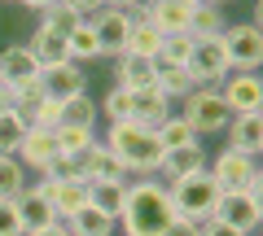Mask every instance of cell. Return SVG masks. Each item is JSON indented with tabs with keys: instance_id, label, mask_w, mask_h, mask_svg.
Segmentation results:
<instances>
[{
	"instance_id": "34",
	"label": "cell",
	"mask_w": 263,
	"mask_h": 236,
	"mask_svg": "<svg viewBox=\"0 0 263 236\" xmlns=\"http://www.w3.org/2000/svg\"><path fill=\"white\" fill-rule=\"evenodd\" d=\"M62 123V101H40L35 105V114H31V127H40V132H53V127Z\"/></svg>"
},
{
	"instance_id": "45",
	"label": "cell",
	"mask_w": 263,
	"mask_h": 236,
	"mask_svg": "<svg viewBox=\"0 0 263 236\" xmlns=\"http://www.w3.org/2000/svg\"><path fill=\"white\" fill-rule=\"evenodd\" d=\"M0 5H18V0H0Z\"/></svg>"
},
{
	"instance_id": "21",
	"label": "cell",
	"mask_w": 263,
	"mask_h": 236,
	"mask_svg": "<svg viewBox=\"0 0 263 236\" xmlns=\"http://www.w3.org/2000/svg\"><path fill=\"white\" fill-rule=\"evenodd\" d=\"M62 223H66V232H70V236H114V219L105 214V210H97L92 201L79 206L75 214L62 219Z\"/></svg>"
},
{
	"instance_id": "2",
	"label": "cell",
	"mask_w": 263,
	"mask_h": 236,
	"mask_svg": "<svg viewBox=\"0 0 263 236\" xmlns=\"http://www.w3.org/2000/svg\"><path fill=\"white\" fill-rule=\"evenodd\" d=\"M105 149L119 158V166L127 170V180L136 175V180H154L158 175V166H162V144H158V136H154V127H141V123H110V132H105Z\"/></svg>"
},
{
	"instance_id": "14",
	"label": "cell",
	"mask_w": 263,
	"mask_h": 236,
	"mask_svg": "<svg viewBox=\"0 0 263 236\" xmlns=\"http://www.w3.org/2000/svg\"><path fill=\"white\" fill-rule=\"evenodd\" d=\"M40 88H44L48 101H70V96L88 92V75H84V66H75V61H62V66L40 70Z\"/></svg>"
},
{
	"instance_id": "7",
	"label": "cell",
	"mask_w": 263,
	"mask_h": 236,
	"mask_svg": "<svg viewBox=\"0 0 263 236\" xmlns=\"http://www.w3.org/2000/svg\"><path fill=\"white\" fill-rule=\"evenodd\" d=\"M189 79H193V88H219L233 70H228V53H224V39H193V48H189V61H184Z\"/></svg>"
},
{
	"instance_id": "25",
	"label": "cell",
	"mask_w": 263,
	"mask_h": 236,
	"mask_svg": "<svg viewBox=\"0 0 263 236\" xmlns=\"http://www.w3.org/2000/svg\"><path fill=\"white\" fill-rule=\"evenodd\" d=\"M158 48H162V35L141 18V13H132V27H127V53L149 57V61H154V57H158Z\"/></svg>"
},
{
	"instance_id": "42",
	"label": "cell",
	"mask_w": 263,
	"mask_h": 236,
	"mask_svg": "<svg viewBox=\"0 0 263 236\" xmlns=\"http://www.w3.org/2000/svg\"><path fill=\"white\" fill-rule=\"evenodd\" d=\"M0 105H9V92H5V83H0Z\"/></svg>"
},
{
	"instance_id": "20",
	"label": "cell",
	"mask_w": 263,
	"mask_h": 236,
	"mask_svg": "<svg viewBox=\"0 0 263 236\" xmlns=\"http://www.w3.org/2000/svg\"><path fill=\"white\" fill-rule=\"evenodd\" d=\"M167 114H176L171 110V101L158 92V88H145V92H132V123H141V127H158Z\"/></svg>"
},
{
	"instance_id": "11",
	"label": "cell",
	"mask_w": 263,
	"mask_h": 236,
	"mask_svg": "<svg viewBox=\"0 0 263 236\" xmlns=\"http://www.w3.org/2000/svg\"><path fill=\"white\" fill-rule=\"evenodd\" d=\"M141 18L167 39V35H189L193 9H189L184 0H141Z\"/></svg>"
},
{
	"instance_id": "18",
	"label": "cell",
	"mask_w": 263,
	"mask_h": 236,
	"mask_svg": "<svg viewBox=\"0 0 263 236\" xmlns=\"http://www.w3.org/2000/svg\"><path fill=\"white\" fill-rule=\"evenodd\" d=\"M13 206H18V219H22V227H27V232L57 223V214H53V206H48V197H44V188H40V184H27V188L13 197Z\"/></svg>"
},
{
	"instance_id": "36",
	"label": "cell",
	"mask_w": 263,
	"mask_h": 236,
	"mask_svg": "<svg viewBox=\"0 0 263 236\" xmlns=\"http://www.w3.org/2000/svg\"><path fill=\"white\" fill-rule=\"evenodd\" d=\"M162 236H202V223H193V219H171V227Z\"/></svg>"
},
{
	"instance_id": "10",
	"label": "cell",
	"mask_w": 263,
	"mask_h": 236,
	"mask_svg": "<svg viewBox=\"0 0 263 236\" xmlns=\"http://www.w3.org/2000/svg\"><path fill=\"white\" fill-rule=\"evenodd\" d=\"M88 27H92V35H97V44H101V57H119V53H127V27H132V13H123V9H97L92 18H88Z\"/></svg>"
},
{
	"instance_id": "38",
	"label": "cell",
	"mask_w": 263,
	"mask_h": 236,
	"mask_svg": "<svg viewBox=\"0 0 263 236\" xmlns=\"http://www.w3.org/2000/svg\"><path fill=\"white\" fill-rule=\"evenodd\" d=\"M66 5H70L75 13H84V18H92L97 9H105V0H66Z\"/></svg>"
},
{
	"instance_id": "1",
	"label": "cell",
	"mask_w": 263,
	"mask_h": 236,
	"mask_svg": "<svg viewBox=\"0 0 263 236\" xmlns=\"http://www.w3.org/2000/svg\"><path fill=\"white\" fill-rule=\"evenodd\" d=\"M171 219H176V210L167 201V188L158 180H136L127 184V201H123L114 227H123V236H162Z\"/></svg>"
},
{
	"instance_id": "17",
	"label": "cell",
	"mask_w": 263,
	"mask_h": 236,
	"mask_svg": "<svg viewBox=\"0 0 263 236\" xmlns=\"http://www.w3.org/2000/svg\"><path fill=\"white\" fill-rule=\"evenodd\" d=\"M197 170H206V149H202V144H193V149H176V153L162 158L158 184L167 188V184H180V180H189V175H197Z\"/></svg>"
},
{
	"instance_id": "26",
	"label": "cell",
	"mask_w": 263,
	"mask_h": 236,
	"mask_svg": "<svg viewBox=\"0 0 263 236\" xmlns=\"http://www.w3.org/2000/svg\"><path fill=\"white\" fill-rule=\"evenodd\" d=\"M27 132H31V127L22 123L18 114H13L9 105H0V158H18V149H22V140H27Z\"/></svg>"
},
{
	"instance_id": "19",
	"label": "cell",
	"mask_w": 263,
	"mask_h": 236,
	"mask_svg": "<svg viewBox=\"0 0 263 236\" xmlns=\"http://www.w3.org/2000/svg\"><path fill=\"white\" fill-rule=\"evenodd\" d=\"M114 79L127 92H145V88H154V61L136 57V53H119L114 57Z\"/></svg>"
},
{
	"instance_id": "33",
	"label": "cell",
	"mask_w": 263,
	"mask_h": 236,
	"mask_svg": "<svg viewBox=\"0 0 263 236\" xmlns=\"http://www.w3.org/2000/svg\"><path fill=\"white\" fill-rule=\"evenodd\" d=\"M53 140H57V149H62V158H70V153L88 149V144L97 140V132H79V127H53Z\"/></svg>"
},
{
	"instance_id": "22",
	"label": "cell",
	"mask_w": 263,
	"mask_h": 236,
	"mask_svg": "<svg viewBox=\"0 0 263 236\" xmlns=\"http://www.w3.org/2000/svg\"><path fill=\"white\" fill-rule=\"evenodd\" d=\"M31 57H35V66L40 70H48V66H62V61H70L66 57V39L62 35H53V31H44V27H35V35H31Z\"/></svg>"
},
{
	"instance_id": "43",
	"label": "cell",
	"mask_w": 263,
	"mask_h": 236,
	"mask_svg": "<svg viewBox=\"0 0 263 236\" xmlns=\"http://www.w3.org/2000/svg\"><path fill=\"white\" fill-rule=\"evenodd\" d=\"M184 5H189V9H197V5H206V0H184Z\"/></svg>"
},
{
	"instance_id": "41",
	"label": "cell",
	"mask_w": 263,
	"mask_h": 236,
	"mask_svg": "<svg viewBox=\"0 0 263 236\" xmlns=\"http://www.w3.org/2000/svg\"><path fill=\"white\" fill-rule=\"evenodd\" d=\"M18 5H27V9H35V13H44L48 5H53V0H18Z\"/></svg>"
},
{
	"instance_id": "9",
	"label": "cell",
	"mask_w": 263,
	"mask_h": 236,
	"mask_svg": "<svg viewBox=\"0 0 263 236\" xmlns=\"http://www.w3.org/2000/svg\"><path fill=\"white\" fill-rule=\"evenodd\" d=\"M219 96H224L228 114H263V79L259 75H241V70H233V75L219 83Z\"/></svg>"
},
{
	"instance_id": "6",
	"label": "cell",
	"mask_w": 263,
	"mask_h": 236,
	"mask_svg": "<svg viewBox=\"0 0 263 236\" xmlns=\"http://www.w3.org/2000/svg\"><path fill=\"white\" fill-rule=\"evenodd\" d=\"M211 219H219V223L254 236L259 232V219H263V184H250V188H241V192H219Z\"/></svg>"
},
{
	"instance_id": "24",
	"label": "cell",
	"mask_w": 263,
	"mask_h": 236,
	"mask_svg": "<svg viewBox=\"0 0 263 236\" xmlns=\"http://www.w3.org/2000/svg\"><path fill=\"white\" fill-rule=\"evenodd\" d=\"M97 118H101V110H97L92 96H70V101H62V123L57 127H79V132H97Z\"/></svg>"
},
{
	"instance_id": "28",
	"label": "cell",
	"mask_w": 263,
	"mask_h": 236,
	"mask_svg": "<svg viewBox=\"0 0 263 236\" xmlns=\"http://www.w3.org/2000/svg\"><path fill=\"white\" fill-rule=\"evenodd\" d=\"M224 9H215V5H197L193 18H189V39H215L224 35Z\"/></svg>"
},
{
	"instance_id": "37",
	"label": "cell",
	"mask_w": 263,
	"mask_h": 236,
	"mask_svg": "<svg viewBox=\"0 0 263 236\" xmlns=\"http://www.w3.org/2000/svg\"><path fill=\"white\" fill-rule=\"evenodd\" d=\"M202 236H246V232H237V227L219 223V219H206V223H202Z\"/></svg>"
},
{
	"instance_id": "29",
	"label": "cell",
	"mask_w": 263,
	"mask_h": 236,
	"mask_svg": "<svg viewBox=\"0 0 263 236\" xmlns=\"http://www.w3.org/2000/svg\"><path fill=\"white\" fill-rule=\"evenodd\" d=\"M79 22H84V13H75L70 9V5H66V0H53V5H48L44 13H40V27L44 31H53V35H70V31L79 27Z\"/></svg>"
},
{
	"instance_id": "31",
	"label": "cell",
	"mask_w": 263,
	"mask_h": 236,
	"mask_svg": "<svg viewBox=\"0 0 263 236\" xmlns=\"http://www.w3.org/2000/svg\"><path fill=\"white\" fill-rule=\"evenodd\" d=\"M27 166L18 158H0V201H13L22 188H27Z\"/></svg>"
},
{
	"instance_id": "39",
	"label": "cell",
	"mask_w": 263,
	"mask_h": 236,
	"mask_svg": "<svg viewBox=\"0 0 263 236\" xmlns=\"http://www.w3.org/2000/svg\"><path fill=\"white\" fill-rule=\"evenodd\" d=\"M27 236H70V232H66V223L57 219V223H48V227H35V232H27Z\"/></svg>"
},
{
	"instance_id": "3",
	"label": "cell",
	"mask_w": 263,
	"mask_h": 236,
	"mask_svg": "<svg viewBox=\"0 0 263 236\" xmlns=\"http://www.w3.org/2000/svg\"><path fill=\"white\" fill-rule=\"evenodd\" d=\"M167 201L176 210V219H193V223H206L215 214V201H219V184L211 180V170H197L180 184H167Z\"/></svg>"
},
{
	"instance_id": "30",
	"label": "cell",
	"mask_w": 263,
	"mask_h": 236,
	"mask_svg": "<svg viewBox=\"0 0 263 236\" xmlns=\"http://www.w3.org/2000/svg\"><path fill=\"white\" fill-rule=\"evenodd\" d=\"M127 184L132 180H101V184H92V206L105 210L110 219H119L123 201H127Z\"/></svg>"
},
{
	"instance_id": "13",
	"label": "cell",
	"mask_w": 263,
	"mask_h": 236,
	"mask_svg": "<svg viewBox=\"0 0 263 236\" xmlns=\"http://www.w3.org/2000/svg\"><path fill=\"white\" fill-rule=\"evenodd\" d=\"M0 83H5V92L40 83V66H35V57H31L27 44H9L0 53Z\"/></svg>"
},
{
	"instance_id": "12",
	"label": "cell",
	"mask_w": 263,
	"mask_h": 236,
	"mask_svg": "<svg viewBox=\"0 0 263 236\" xmlns=\"http://www.w3.org/2000/svg\"><path fill=\"white\" fill-rule=\"evenodd\" d=\"M40 188H44L48 206H53L57 219H70L79 206H88L92 201V184L75 180V175H62V180H40Z\"/></svg>"
},
{
	"instance_id": "5",
	"label": "cell",
	"mask_w": 263,
	"mask_h": 236,
	"mask_svg": "<svg viewBox=\"0 0 263 236\" xmlns=\"http://www.w3.org/2000/svg\"><path fill=\"white\" fill-rule=\"evenodd\" d=\"M219 39H224V53H228V70L259 75V66H263V31H259V22H228Z\"/></svg>"
},
{
	"instance_id": "4",
	"label": "cell",
	"mask_w": 263,
	"mask_h": 236,
	"mask_svg": "<svg viewBox=\"0 0 263 236\" xmlns=\"http://www.w3.org/2000/svg\"><path fill=\"white\" fill-rule=\"evenodd\" d=\"M180 118L193 127L197 140H206V136H219V132H224L233 114H228V105H224V96H219V88H193V92L184 96Z\"/></svg>"
},
{
	"instance_id": "16",
	"label": "cell",
	"mask_w": 263,
	"mask_h": 236,
	"mask_svg": "<svg viewBox=\"0 0 263 236\" xmlns=\"http://www.w3.org/2000/svg\"><path fill=\"white\" fill-rule=\"evenodd\" d=\"M228 149L246 153V158H259L263 149V114H237V118H228Z\"/></svg>"
},
{
	"instance_id": "40",
	"label": "cell",
	"mask_w": 263,
	"mask_h": 236,
	"mask_svg": "<svg viewBox=\"0 0 263 236\" xmlns=\"http://www.w3.org/2000/svg\"><path fill=\"white\" fill-rule=\"evenodd\" d=\"M105 5H110V9H123V13H127V9H136L141 0H105Z\"/></svg>"
},
{
	"instance_id": "44",
	"label": "cell",
	"mask_w": 263,
	"mask_h": 236,
	"mask_svg": "<svg viewBox=\"0 0 263 236\" xmlns=\"http://www.w3.org/2000/svg\"><path fill=\"white\" fill-rule=\"evenodd\" d=\"M206 5H215V9H219V5H228V0H206Z\"/></svg>"
},
{
	"instance_id": "15",
	"label": "cell",
	"mask_w": 263,
	"mask_h": 236,
	"mask_svg": "<svg viewBox=\"0 0 263 236\" xmlns=\"http://www.w3.org/2000/svg\"><path fill=\"white\" fill-rule=\"evenodd\" d=\"M62 158V149H57V140H53V132H40V127H31L27 132V140H22V149H18V162L27 166V175L35 170V175H48V166Z\"/></svg>"
},
{
	"instance_id": "35",
	"label": "cell",
	"mask_w": 263,
	"mask_h": 236,
	"mask_svg": "<svg viewBox=\"0 0 263 236\" xmlns=\"http://www.w3.org/2000/svg\"><path fill=\"white\" fill-rule=\"evenodd\" d=\"M0 236H27V227H22L13 201H0Z\"/></svg>"
},
{
	"instance_id": "32",
	"label": "cell",
	"mask_w": 263,
	"mask_h": 236,
	"mask_svg": "<svg viewBox=\"0 0 263 236\" xmlns=\"http://www.w3.org/2000/svg\"><path fill=\"white\" fill-rule=\"evenodd\" d=\"M97 110L105 114V123H127V114H132V92L114 83L110 92H105V101H97Z\"/></svg>"
},
{
	"instance_id": "27",
	"label": "cell",
	"mask_w": 263,
	"mask_h": 236,
	"mask_svg": "<svg viewBox=\"0 0 263 236\" xmlns=\"http://www.w3.org/2000/svg\"><path fill=\"white\" fill-rule=\"evenodd\" d=\"M66 57H70L75 66H84V61H97V57H101V44H97V35H92V27H88V18L79 22L70 35H66Z\"/></svg>"
},
{
	"instance_id": "8",
	"label": "cell",
	"mask_w": 263,
	"mask_h": 236,
	"mask_svg": "<svg viewBox=\"0 0 263 236\" xmlns=\"http://www.w3.org/2000/svg\"><path fill=\"white\" fill-rule=\"evenodd\" d=\"M206 170H211V180L219 184V192H241V188H250V184H263L259 158H246V153H237V149H224Z\"/></svg>"
},
{
	"instance_id": "23",
	"label": "cell",
	"mask_w": 263,
	"mask_h": 236,
	"mask_svg": "<svg viewBox=\"0 0 263 236\" xmlns=\"http://www.w3.org/2000/svg\"><path fill=\"white\" fill-rule=\"evenodd\" d=\"M154 136H158L162 153H176V149H193V144H202V140L193 136V127H189L180 114H167V118L154 127Z\"/></svg>"
}]
</instances>
